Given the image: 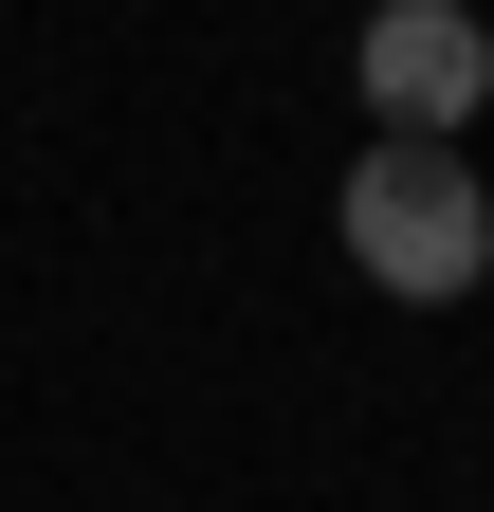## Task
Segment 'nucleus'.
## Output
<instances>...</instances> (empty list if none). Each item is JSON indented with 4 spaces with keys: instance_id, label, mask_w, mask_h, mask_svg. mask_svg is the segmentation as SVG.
<instances>
[{
    "instance_id": "nucleus-1",
    "label": "nucleus",
    "mask_w": 494,
    "mask_h": 512,
    "mask_svg": "<svg viewBox=\"0 0 494 512\" xmlns=\"http://www.w3.org/2000/svg\"><path fill=\"white\" fill-rule=\"evenodd\" d=\"M330 220H348V275L403 293V311H458V293L494 275V183H476L458 147H366Z\"/></svg>"
},
{
    "instance_id": "nucleus-2",
    "label": "nucleus",
    "mask_w": 494,
    "mask_h": 512,
    "mask_svg": "<svg viewBox=\"0 0 494 512\" xmlns=\"http://www.w3.org/2000/svg\"><path fill=\"white\" fill-rule=\"evenodd\" d=\"M348 92H366V147H458L494 110V19L476 0H366Z\"/></svg>"
}]
</instances>
